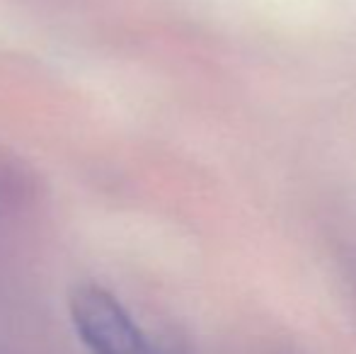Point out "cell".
<instances>
[{
	"label": "cell",
	"instance_id": "1",
	"mask_svg": "<svg viewBox=\"0 0 356 354\" xmlns=\"http://www.w3.org/2000/svg\"><path fill=\"white\" fill-rule=\"evenodd\" d=\"M71 318L92 354H158L127 308L102 287L85 284L75 289Z\"/></svg>",
	"mask_w": 356,
	"mask_h": 354
},
{
	"label": "cell",
	"instance_id": "2",
	"mask_svg": "<svg viewBox=\"0 0 356 354\" xmlns=\"http://www.w3.org/2000/svg\"><path fill=\"white\" fill-rule=\"evenodd\" d=\"M37 170L10 148L0 146V218L22 216L39 199Z\"/></svg>",
	"mask_w": 356,
	"mask_h": 354
}]
</instances>
